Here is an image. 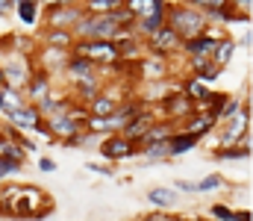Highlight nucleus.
<instances>
[{"mask_svg": "<svg viewBox=\"0 0 253 221\" xmlns=\"http://www.w3.org/2000/svg\"><path fill=\"white\" fill-rule=\"evenodd\" d=\"M165 24L180 36V42L206 33V15L197 12L189 3H168L165 6Z\"/></svg>", "mask_w": 253, "mask_h": 221, "instance_id": "obj_1", "label": "nucleus"}, {"mask_svg": "<svg viewBox=\"0 0 253 221\" xmlns=\"http://www.w3.org/2000/svg\"><path fill=\"white\" fill-rule=\"evenodd\" d=\"M118 30H121V24L115 21L112 12H106V15H83V18L71 27L74 42H77V39H106V42H112Z\"/></svg>", "mask_w": 253, "mask_h": 221, "instance_id": "obj_2", "label": "nucleus"}, {"mask_svg": "<svg viewBox=\"0 0 253 221\" xmlns=\"http://www.w3.org/2000/svg\"><path fill=\"white\" fill-rule=\"evenodd\" d=\"M71 53L91 59L97 68H100V65H115V62L121 59L118 47H115L112 42H106V39H77V42L71 44Z\"/></svg>", "mask_w": 253, "mask_h": 221, "instance_id": "obj_3", "label": "nucleus"}, {"mask_svg": "<svg viewBox=\"0 0 253 221\" xmlns=\"http://www.w3.org/2000/svg\"><path fill=\"white\" fill-rule=\"evenodd\" d=\"M85 118H88V109H65L59 115H50L47 118V124H42L50 136H56V139H68V136H74V133H83V127H85Z\"/></svg>", "mask_w": 253, "mask_h": 221, "instance_id": "obj_4", "label": "nucleus"}, {"mask_svg": "<svg viewBox=\"0 0 253 221\" xmlns=\"http://www.w3.org/2000/svg\"><path fill=\"white\" fill-rule=\"evenodd\" d=\"M3 77H6V86L9 88H24L27 83H30V77H33V65H30V59L24 56V53H15V56H9L3 65Z\"/></svg>", "mask_w": 253, "mask_h": 221, "instance_id": "obj_5", "label": "nucleus"}, {"mask_svg": "<svg viewBox=\"0 0 253 221\" xmlns=\"http://www.w3.org/2000/svg\"><path fill=\"white\" fill-rule=\"evenodd\" d=\"M248 130H251V106H239V112H233L230 118H227V130H224V136H221V147L227 145H239V139H242V133L248 136Z\"/></svg>", "mask_w": 253, "mask_h": 221, "instance_id": "obj_6", "label": "nucleus"}, {"mask_svg": "<svg viewBox=\"0 0 253 221\" xmlns=\"http://www.w3.org/2000/svg\"><path fill=\"white\" fill-rule=\"evenodd\" d=\"M6 124H12V127L21 130V133H36V130H42V115H39L36 106L24 103V106H18L15 112L6 115Z\"/></svg>", "mask_w": 253, "mask_h": 221, "instance_id": "obj_7", "label": "nucleus"}, {"mask_svg": "<svg viewBox=\"0 0 253 221\" xmlns=\"http://www.w3.org/2000/svg\"><path fill=\"white\" fill-rule=\"evenodd\" d=\"M83 15H85V12H83V6H77V3L53 6V9H47V27H50V30H71Z\"/></svg>", "mask_w": 253, "mask_h": 221, "instance_id": "obj_8", "label": "nucleus"}, {"mask_svg": "<svg viewBox=\"0 0 253 221\" xmlns=\"http://www.w3.org/2000/svg\"><path fill=\"white\" fill-rule=\"evenodd\" d=\"M100 153H103L106 159H124V156L138 153V142L126 139L121 133H112L109 139H100Z\"/></svg>", "mask_w": 253, "mask_h": 221, "instance_id": "obj_9", "label": "nucleus"}, {"mask_svg": "<svg viewBox=\"0 0 253 221\" xmlns=\"http://www.w3.org/2000/svg\"><path fill=\"white\" fill-rule=\"evenodd\" d=\"M147 42H150V50H153L156 56H165L168 50L180 47V36H177V33H174L168 24H165V27H159V30H156V33H153Z\"/></svg>", "mask_w": 253, "mask_h": 221, "instance_id": "obj_10", "label": "nucleus"}, {"mask_svg": "<svg viewBox=\"0 0 253 221\" xmlns=\"http://www.w3.org/2000/svg\"><path fill=\"white\" fill-rule=\"evenodd\" d=\"M62 71H68V77H71L74 83H80V80H88V77H94V74H97V65H94L91 59H85V56H77V53H71Z\"/></svg>", "mask_w": 253, "mask_h": 221, "instance_id": "obj_11", "label": "nucleus"}, {"mask_svg": "<svg viewBox=\"0 0 253 221\" xmlns=\"http://www.w3.org/2000/svg\"><path fill=\"white\" fill-rule=\"evenodd\" d=\"M159 27H165V9H159V12H147V15H141V18H135V21L129 24V30H135V33L144 36V39H150Z\"/></svg>", "mask_w": 253, "mask_h": 221, "instance_id": "obj_12", "label": "nucleus"}, {"mask_svg": "<svg viewBox=\"0 0 253 221\" xmlns=\"http://www.w3.org/2000/svg\"><path fill=\"white\" fill-rule=\"evenodd\" d=\"M180 44H183V50H186L189 56H212V50H215L218 39H215L212 33H200V36L186 39V42H180Z\"/></svg>", "mask_w": 253, "mask_h": 221, "instance_id": "obj_13", "label": "nucleus"}, {"mask_svg": "<svg viewBox=\"0 0 253 221\" xmlns=\"http://www.w3.org/2000/svg\"><path fill=\"white\" fill-rule=\"evenodd\" d=\"M27 94H30V100H42V97H47L50 94V74L44 71V68H39V71H33L30 77V83H27Z\"/></svg>", "mask_w": 253, "mask_h": 221, "instance_id": "obj_14", "label": "nucleus"}, {"mask_svg": "<svg viewBox=\"0 0 253 221\" xmlns=\"http://www.w3.org/2000/svg\"><path fill=\"white\" fill-rule=\"evenodd\" d=\"M200 142V136H194V133H171L168 136V156H180V153H186L191 147H197Z\"/></svg>", "mask_w": 253, "mask_h": 221, "instance_id": "obj_15", "label": "nucleus"}, {"mask_svg": "<svg viewBox=\"0 0 253 221\" xmlns=\"http://www.w3.org/2000/svg\"><path fill=\"white\" fill-rule=\"evenodd\" d=\"M165 106H168V112H171V121H174V118H189L191 112H194V100H189L186 94H171V97H165Z\"/></svg>", "mask_w": 253, "mask_h": 221, "instance_id": "obj_16", "label": "nucleus"}, {"mask_svg": "<svg viewBox=\"0 0 253 221\" xmlns=\"http://www.w3.org/2000/svg\"><path fill=\"white\" fill-rule=\"evenodd\" d=\"M165 6H168V0H124V9L132 18H141L147 12H159Z\"/></svg>", "mask_w": 253, "mask_h": 221, "instance_id": "obj_17", "label": "nucleus"}, {"mask_svg": "<svg viewBox=\"0 0 253 221\" xmlns=\"http://www.w3.org/2000/svg\"><path fill=\"white\" fill-rule=\"evenodd\" d=\"M27 100H24V91H18V88H9V86H3L0 88V112L3 115H9V112H15L18 106H24Z\"/></svg>", "mask_w": 253, "mask_h": 221, "instance_id": "obj_18", "label": "nucleus"}, {"mask_svg": "<svg viewBox=\"0 0 253 221\" xmlns=\"http://www.w3.org/2000/svg\"><path fill=\"white\" fill-rule=\"evenodd\" d=\"M44 39H47V47H56V50H68L71 53V44H74V33L71 30H50L47 27Z\"/></svg>", "mask_w": 253, "mask_h": 221, "instance_id": "obj_19", "label": "nucleus"}, {"mask_svg": "<svg viewBox=\"0 0 253 221\" xmlns=\"http://www.w3.org/2000/svg\"><path fill=\"white\" fill-rule=\"evenodd\" d=\"M189 118H191V121H189V127H186V130H189V133H194V136H203V133H209V130L218 124V121L212 118V112H197V115L191 112Z\"/></svg>", "mask_w": 253, "mask_h": 221, "instance_id": "obj_20", "label": "nucleus"}, {"mask_svg": "<svg viewBox=\"0 0 253 221\" xmlns=\"http://www.w3.org/2000/svg\"><path fill=\"white\" fill-rule=\"evenodd\" d=\"M80 6L85 15H106V12H115L118 6H124V0H83Z\"/></svg>", "mask_w": 253, "mask_h": 221, "instance_id": "obj_21", "label": "nucleus"}, {"mask_svg": "<svg viewBox=\"0 0 253 221\" xmlns=\"http://www.w3.org/2000/svg\"><path fill=\"white\" fill-rule=\"evenodd\" d=\"M218 159H245L251 156V136H245V145H227V147H218L215 150Z\"/></svg>", "mask_w": 253, "mask_h": 221, "instance_id": "obj_22", "label": "nucleus"}, {"mask_svg": "<svg viewBox=\"0 0 253 221\" xmlns=\"http://www.w3.org/2000/svg\"><path fill=\"white\" fill-rule=\"evenodd\" d=\"M233 53H236V44H233V42H227V39H224V42L218 39V44H215V50H212V56H209V59H212L218 68H224V65L233 59Z\"/></svg>", "mask_w": 253, "mask_h": 221, "instance_id": "obj_23", "label": "nucleus"}, {"mask_svg": "<svg viewBox=\"0 0 253 221\" xmlns=\"http://www.w3.org/2000/svg\"><path fill=\"white\" fill-rule=\"evenodd\" d=\"M118 106V100H112L109 94H94L88 100V115H109Z\"/></svg>", "mask_w": 253, "mask_h": 221, "instance_id": "obj_24", "label": "nucleus"}, {"mask_svg": "<svg viewBox=\"0 0 253 221\" xmlns=\"http://www.w3.org/2000/svg\"><path fill=\"white\" fill-rule=\"evenodd\" d=\"M147 201L153 207H174L177 204V195L171 189H147Z\"/></svg>", "mask_w": 253, "mask_h": 221, "instance_id": "obj_25", "label": "nucleus"}, {"mask_svg": "<svg viewBox=\"0 0 253 221\" xmlns=\"http://www.w3.org/2000/svg\"><path fill=\"white\" fill-rule=\"evenodd\" d=\"M15 6H18V15H21L24 24H36V18H39V0H18Z\"/></svg>", "mask_w": 253, "mask_h": 221, "instance_id": "obj_26", "label": "nucleus"}, {"mask_svg": "<svg viewBox=\"0 0 253 221\" xmlns=\"http://www.w3.org/2000/svg\"><path fill=\"white\" fill-rule=\"evenodd\" d=\"M218 74H221V68L212 59L203 65H194V80H200V83H212V80H218Z\"/></svg>", "mask_w": 253, "mask_h": 221, "instance_id": "obj_27", "label": "nucleus"}, {"mask_svg": "<svg viewBox=\"0 0 253 221\" xmlns=\"http://www.w3.org/2000/svg\"><path fill=\"white\" fill-rule=\"evenodd\" d=\"M221 186H224V177H221V174H209V177H203L200 183H194V192L206 195V192H215V189H221Z\"/></svg>", "mask_w": 253, "mask_h": 221, "instance_id": "obj_28", "label": "nucleus"}, {"mask_svg": "<svg viewBox=\"0 0 253 221\" xmlns=\"http://www.w3.org/2000/svg\"><path fill=\"white\" fill-rule=\"evenodd\" d=\"M147 159H165L168 156V139L165 142H156V145H147V147H138Z\"/></svg>", "mask_w": 253, "mask_h": 221, "instance_id": "obj_29", "label": "nucleus"}, {"mask_svg": "<svg viewBox=\"0 0 253 221\" xmlns=\"http://www.w3.org/2000/svg\"><path fill=\"white\" fill-rule=\"evenodd\" d=\"M183 94H186L189 100H203V97H206L209 91L203 88V83H200V80H191L189 86H186V91H183Z\"/></svg>", "mask_w": 253, "mask_h": 221, "instance_id": "obj_30", "label": "nucleus"}, {"mask_svg": "<svg viewBox=\"0 0 253 221\" xmlns=\"http://www.w3.org/2000/svg\"><path fill=\"white\" fill-rule=\"evenodd\" d=\"M21 171V162L18 159H9V156H0V180L9 177V174H18Z\"/></svg>", "mask_w": 253, "mask_h": 221, "instance_id": "obj_31", "label": "nucleus"}, {"mask_svg": "<svg viewBox=\"0 0 253 221\" xmlns=\"http://www.w3.org/2000/svg\"><path fill=\"white\" fill-rule=\"evenodd\" d=\"M141 68H144V77H150V80H153V77H165V62H162V59H159V62H147V59H144Z\"/></svg>", "mask_w": 253, "mask_h": 221, "instance_id": "obj_32", "label": "nucleus"}, {"mask_svg": "<svg viewBox=\"0 0 253 221\" xmlns=\"http://www.w3.org/2000/svg\"><path fill=\"white\" fill-rule=\"evenodd\" d=\"M212 219L233 221V210H230V207H224V204H215V207H212Z\"/></svg>", "mask_w": 253, "mask_h": 221, "instance_id": "obj_33", "label": "nucleus"}, {"mask_svg": "<svg viewBox=\"0 0 253 221\" xmlns=\"http://www.w3.org/2000/svg\"><path fill=\"white\" fill-rule=\"evenodd\" d=\"M39 168H42L44 174H50V171H56V162H53L50 156H42V162H39Z\"/></svg>", "mask_w": 253, "mask_h": 221, "instance_id": "obj_34", "label": "nucleus"}, {"mask_svg": "<svg viewBox=\"0 0 253 221\" xmlns=\"http://www.w3.org/2000/svg\"><path fill=\"white\" fill-rule=\"evenodd\" d=\"M88 171H100L103 177H112V174H115L109 165H97V162H88Z\"/></svg>", "mask_w": 253, "mask_h": 221, "instance_id": "obj_35", "label": "nucleus"}, {"mask_svg": "<svg viewBox=\"0 0 253 221\" xmlns=\"http://www.w3.org/2000/svg\"><path fill=\"white\" fill-rule=\"evenodd\" d=\"M174 189H180V192H194V183H189V180H177V183H174Z\"/></svg>", "mask_w": 253, "mask_h": 221, "instance_id": "obj_36", "label": "nucleus"}, {"mask_svg": "<svg viewBox=\"0 0 253 221\" xmlns=\"http://www.w3.org/2000/svg\"><path fill=\"white\" fill-rule=\"evenodd\" d=\"M39 3H47V9H53V6H68V3H77V0H39Z\"/></svg>", "mask_w": 253, "mask_h": 221, "instance_id": "obj_37", "label": "nucleus"}, {"mask_svg": "<svg viewBox=\"0 0 253 221\" xmlns=\"http://www.w3.org/2000/svg\"><path fill=\"white\" fill-rule=\"evenodd\" d=\"M233 221H251V210H239V213H233Z\"/></svg>", "mask_w": 253, "mask_h": 221, "instance_id": "obj_38", "label": "nucleus"}, {"mask_svg": "<svg viewBox=\"0 0 253 221\" xmlns=\"http://www.w3.org/2000/svg\"><path fill=\"white\" fill-rule=\"evenodd\" d=\"M141 221H174V219H168V216H159V213H153V216H147V219H141Z\"/></svg>", "mask_w": 253, "mask_h": 221, "instance_id": "obj_39", "label": "nucleus"}, {"mask_svg": "<svg viewBox=\"0 0 253 221\" xmlns=\"http://www.w3.org/2000/svg\"><path fill=\"white\" fill-rule=\"evenodd\" d=\"M15 3H18V0H0V15H3V12H6V9H12V6H15Z\"/></svg>", "mask_w": 253, "mask_h": 221, "instance_id": "obj_40", "label": "nucleus"}, {"mask_svg": "<svg viewBox=\"0 0 253 221\" xmlns=\"http://www.w3.org/2000/svg\"><path fill=\"white\" fill-rule=\"evenodd\" d=\"M6 86V77H3V68H0V88Z\"/></svg>", "mask_w": 253, "mask_h": 221, "instance_id": "obj_41", "label": "nucleus"}]
</instances>
